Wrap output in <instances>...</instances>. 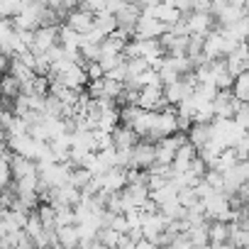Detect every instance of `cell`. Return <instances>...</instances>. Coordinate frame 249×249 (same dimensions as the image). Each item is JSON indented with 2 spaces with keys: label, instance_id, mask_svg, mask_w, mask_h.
<instances>
[{
  "label": "cell",
  "instance_id": "12",
  "mask_svg": "<svg viewBox=\"0 0 249 249\" xmlns=\"http://www.w3.org/2000/svg\"><path fill=\"white\" fill-rule=\"evenodd\" d=\"M13 174H15V181H20V178H27V176H39V169H37V161L15 154V159H13Z\"/></svg>",
  "mask_w": 249,
  "mask_h": 249
},
{
  "label": "cell",
  "instance_id": "20",
  "mask_svg": "<svg viewBox=\"0 0 249 249\" xmlns=\"http://www.w3.org/2000/svg\"><path fill=\"white\" fill-rule=\"evenodd\" d=\"M3 95H5V100H15V98L22 95V86H20V81L13 78L10 73H5V78H3Z\"/></svg>",
  "mask_w": 249,
  "mask_h": 249
},
{
  "label": "cell",
  "instance_id": "29",
  "mask_svg": "<svg viewBox=\"0 0 249 249\" xmlns=\"http://www.w3.org/2000/svg\"><path fill=\"white\" fill-rule=\"evenodd\" d=\"M244 249H249V247H244Z\"/></svg>",
  "mask_w": 249,
  "mask_h": 249
},
{
  "label": "cell",
  "instance_id": "3",
  "mask_svg": "<svg viewBox=\"0 0 249 249\" xmlns=\"http://www.w3.org/2000/svg\"><path fill=\"white\" fill-rule=\"evenodd\" d=\"M164 35H169V27L149 15H142L137 27H135V39H161Z\"/></svg>",
  "mask_w": 249,
  "mask_h": 249
},
{
  "label": "cell",
  "instance_id": "14",
  "mask_svg": "<svg viewBox=\"0 0 249 249\" xmlns=\"http://www.w3.org/2000/svg\"><path fill=\"white\" fill-rule=\"evenodd\" d=\"M208 232H210V247H220V244L230 242V234H232V225L215 220V222H210Z\"/></svg>",
  "mask_w": 249,
  "mask_h": 249
},
{
  "label": "cell",
  "instance_id": "9",
  "mask_svg": "<svg viewBox=\"0 0 249 249\" xmlns=\"http://www.w3.org/2000/svg\"><path fill=\"white\" fill-rule=\"evenodd\" d=\"M213 142V124H193L188 132V144L198 149V154Z\"/></svg>",
  "mask_w": 249,
  "mask_h": 249
},
{
  "label": "cell",
  "instance_id": "6",
  "mask_svg": "<svg viewBox=\"0 0 249 249\" xmlns=\"http://www.w3.org/2000/svg\"><path fill=\"white\" fill-rule=\"evenodd\" d=\"M225 64H227V71H230L234 78H239L242 73H247V71H249V54H247V44H242L239 49H234V52L225 59Z\"/></svg>",
  "mask_w": 249,
  "mask_h": 249
},
{
  "label": "cell",
  "instance_id": "7",
  "mask_svg": "<svg viewBox=\"0 0 249 249\" xmlns=\"http://www.w3.org/2000/svg\"><path fill=\"white\" fill-rule=\"evenodd\" d=\"M66 25H69L71 30H76L78 35H88V32L95 27V15H90V13L81 10V5H78V10H76V13H71V15L66 18Z\"/></svg>",
  "mask_w": 249,
  "mask_h": 249
},
{
  "label": "cell",
  "instance_id": "5",
  "mask_svg": "<svg viewBox=\"0 0 249 249\" xmlns=\"http://www.w3.org/2000/svg\"><path fill=\"white\" fill-rule=\"evenodd\" d=\"M100 183H103V193L117 196V193H122L124 188L130 186L127 183V171H124V169H112L105 176H100Z\"/></svg>",
  "mask_w": 249,
  "mask_h": 249
},
{
  "label": "cell",
  "instance_id": "21",
  "mask_svg": "<svg viewBox=\"0 0 249 249\" xmlns=\"http://www.w3.org/2000/svg\"><path fill=\"white\" fill-rule=\"evenodd\" d=\"M210 222L203 225V227H191L188 230V237L193 242V247H210V232H208Z\"/></svg>",
  "mask_w": 249,
  "mask_h": 249
},
{
  "label": "cell",
  "instance_id": "1",
  "mask_svg": "<svg viewBox=\"0 0 249 249\" xmlns=\"http://www.w3.org/2000/svg\"><path fill=\"white\" fill-rule=\"evenodd\" d=\"M59 35H61V27L59 25H52V27H39L35 32V44H32V54L37 56H44L49 54L56 44H59Z\"/></svg>",
  "mask_w": 249,
  "mask_h": 249
},
{
  "label": "cell",
  "instance_id": "18",
  "mask_svg": "<svg viewBox=\"0 0 249 249\" xmlns=\"http://www.w3.org/2000/svg\"><path fill=\"white\" fill-rule=\"evenodd\" d=\"M239 164V157H237V152L234 149H225L222 154H220V159H217V166L213 169V171H217V174H227V171H232L234 166Z\"/></svg>",
  "mask_w": 249,
  "mask_h": 249
},
{
  "label": "cell",
  "instance_id": "28",
  "mask_svg": "<svg viewBox=\"0 0 249 249\" xmlns=\"http://www.w3.org/2000/svg\"><path fill=\"white\" fill-rule=\"evenodd\" d=\"M213 249H237L232 242H225V244H220V247H213Z\"/></svg>",
  "mask_w": 249,
  "mask_h": 249
},
{
  "label": "cell",
  "instance_id": "27",
  "mask_svg": "<svg viewBox=\"0 0 249 249\" xmlns=\"http://www.w3.org/2000/svg\"><path fill=\"white\" fill-rule=\"evenodd\" d=\"M117 249H137V242L130 237V234H124L122 239H120V244H117Z\"/></svg>",
  "mask_w": 249,
  "mask_h": 249
},
{
  "label": "cell",
  "instance_id": "19",
  "mask_svg": "<svg viewBox=\"0 0 249 249\" xmlns=\"http://www.w3.org/2000/svg\"><path fill=\"white\" fill-rule=\"evenodd\" d=\"M95 30H100L105 37L115 35V32L120 30V25H117V18H115V15H110V13H103V15H98V18H95Z\"/></svg>",
  "mask_w": 249,
  "mask_h": 249
},
{
  "label": "cell",
  "instance_id": "22",
  "mask_svg": "<svg viewBox=\"0 0 249 249\" xmlns=\"http://www.w3.org/2000/svg\"><path fill=\"white\" fill-rule=\"evenodd\" d=\"M90 181H93V174H90V171H86V169H76L73 176H71V181H69V186H73V188H78V191L83 193V188H86Z\"/></svg>",
  "mask_w": 249,
  "mask_h": 249
},
{
  "label": "cell",
  "instance_id": "25",
  "mask_svg": "<svg viewBox=\"0 0 249 249\" xmlns=\"http://www.w3.org/2000/svg\"><path fill=\"white\" fill-rule=\"evenodd\" d=\"M86 73H88V78H90V83H93V81H100V78H105V71H103V66H100V61H93V64H86Z\"/></svg>",
  "mask_w": 249,
  "mask_h": 249
},
{
  "label": "cell",
  "instance_id": "4",
  "mask_svg": "<svg viewBox=\"0 0 249 249\" xmlns=\"http://www.w3.org/2000/svg\"><path fill=\"white\" fill-rule=\"evenodd\" d=\"M242 110V103L234 98L232 90H220L215 98V120H234Z\"/></svg>",
  "mask_w": 249,
  "mask_h": 249
},
{
  "label": "cell",
  "instance_id": "16",
  "mask_svg": "<svg viewBox=\"0 0 249 249\" xmlns=\"http://www.w3.org/2000/svg\"><path fill=\"white\" fill-rule=\"evenodd\" d=\"M13 78H18L20 81V86H30L35 78H37V73L30 69V66H25L20 59H13V66H10V71H8Z\"/></svg>",
  "mask_w": 249,
  "mask_h": 249
},
{
  "label": "cell",
  "instance_id": "26",
  "mask_svg": "<svg viewBox=\"0 0 249 249\" xmlns=\"http://www.w3.org/2000/svg\"><path fill=\"white\" fill-rule=\"evenodd\" d=\"M234 122L239 124L242 130H247L249 132V105H242V110L237 112V117H234Z\"/></svg>",
  "mask_w": 249,
  "mask_h": 249
},
{
  "label": "cell",
  "instance_id": "24",
  "mask_svg": "<svg viewBox=\"0 0 249 249\" xmlns=\"http://www.w3.org/2000/svg\"><path fill=\"white\" fill-rule=\"evenodd\" d=\"M93 137H95V147H98V152H107V149H112V147H115V140H112V135H107V132L95 130V132H93Z\"/></svg>",
  "mask_w": 249,
  "mask_h": 249
},
{
  "label": "cell",
  "instance_id": "17",
  "mask_svg": "<svg viewBox=\"0 0 249 249\" xmlns=\"http://www.w3.org/2000/svg\"><path fill=\"white\" fill-rule=\"evenodd\" d=\"M59 244H64L66 249H76V247H81V230H78V225L59 227Z\"/></svg>",
  "mask_w": 249,
  "mask_h": 249
},
{
  "label": "cell",
  "instance_id": "23",
  "mask_svg": "<svg viewBox=\"0 0 249 249\" xmlns=\"http://www.w3.org/2000/svg\"><path fill=\"white\" fill-rule=\"evenodd\" d=\"M124 234H120V232H115V230H100V244L105 247V249H117V244H120V239H122Z\"/></svg>",
  "mask_w": 249,
  "mask_h": 249
},
{
  "label": "cell",
  "instance_id": "10",
  "mask_svg": "<svg viewBox=\"0 0 249 249\" xmlns=\"http://www.w3.org/2000/svg\"><path fill=\"white\" fill-rule=\"evenodd\" d=\"M59 44L71 52V54H78L81 47H83V35H78L76 30H71L69 25H61V35H59Z\"/></svg>",
  "mask_w": 249,
  "mask_h": 249
},
{
  "label": "cell",
  "instance_id": "8",
  "mask_svg": "<svg viewBox=\"0 0 249 249\" xmlns=\"http://www.w3.org/2000/svg\"><path fill=\"white\" fill-rule=\"evenodd\" d=\"M112 140H115V149H130V152L142 142V137L132 127H124V124H120V127L112 132Z\"/></svg>",
  "mask_w": 249,
  "mask_h": 249
},
{
  "label": "cell",
  "instance_id": "11",
  "mask_svg": "<svg viewBox=\"0 0 249 249\" xmlns=\"http://www.w3.org/2000/svg\"><path fill=\"white\" fill-rule=\"evenodd\" d=\"M198 157H200V154H198V149H196L193 144H183V147L178 149V154H176L174 171H176V174H186V171L191 169V164H193Z\"/></svg>",
  "mask_w": 249,
  "mask_h": 249
},
{
  "label": "cell",
  "instance_id": "13",
  "mask_svg": "<svg viewBox=\"0 0 249 249\" xmlns=\"http://www.w3.org/2000/svg\"><path fill=\"white\" fill-rule=\"evenodd\" d=\"M157 20H161L166 27H174V25H178V22L183 20V15H181V10H178L174 3H159V8H157Z\"/></svg>",
  "mask_w": 249,
  "mask_h": 249
},
{
  "label": "cell",
  "instance_id": "2",
  "mask_svg": "<svg viewBox=\"0 0 249 249\" xmlns=\"http://www.w3.org/2000/svg\"><path fill=\"white\" fill-rule=\"evenodd\" d=\"M154 166H157V144L142 140V142L132 149V164H130V169H137V171H152Z\"/></svg>",
  "mask_w": 249,
  "mask_h": 249
},
{
  "label": "cell",
  "instance_id": "15",
  "mask_svg": "<svg viewBox=\"0 0 249 249\" xmlns=\"http://www.w3.org/2000/svg\"><path fill=\"white\" fill-rule=\"evenodd\" d=\"M178 196H181V191H178V188H176V186L169 181L164 188H159V191H154V193H152V200H154V203L159 205V210H161L164 205H169V203H176V200H178Z\"/></svg>",
  "mask_w": 249,
  "mask_h": 249
}]
</instances>
